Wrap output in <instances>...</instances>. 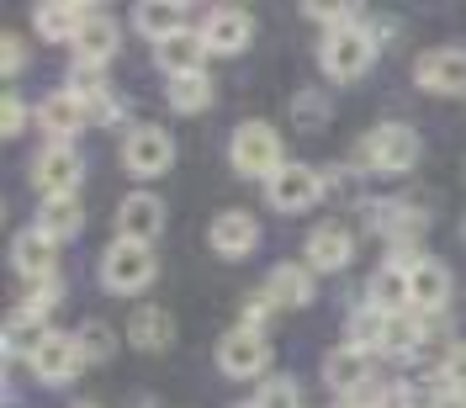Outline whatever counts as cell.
Masks as SVG:
<instances>
[{"instance_id": "1", "label": "cell", "mask_w": 466, "mask_h": 408, "mask_svg": "<svg viewBox=\"0 0 466 408\" xmlns=\"http://www.w3.org/2000/svg\"><path fill=\"white\" fill-rule=\"evenodd\" d=\"M228 159L238 175H249V180H270V175L281 170L287 159H281V133L270 128V122H238L228 138Z\"/></svg>"}, {"instance_id": "2", "label": "cell", "mask_w": 466, "mask_h": 408, "mask_svg": "<svg viewBox=\"0 0 466 408\" xmlns=\"http://www.w3.org/2000/svg\"><path fill=\"white\" fill-rule=\"evenodd\" d=\"M419 148L424 144H419V133L408 122H381V128H371V138L360 144V159L381 175H408L419 165Z\"/></svg>"}, {"instance_id": "3", "label": "cell", "mask_w": 466, "mask_h": 408, "mask_svg": "<svg viewBox=\"0 0 466 408\" xmlns=\"http://www.w3.org/2000/svg\"><path fill=\"white\" fill-rule=\"evenodd\" d=\"M319 58H323V69H329L334 80H355V75H366V69H371L377 43H371V32L360 27V22H355V27H329V32H323Z\"/></svg>"}, {"instance_id": "4", "label": "cell", "mask_w": 466, "mask_h": 408, "mask_svg": "<svg viewBox=\"0 0 466 408\" xmlns=\"http://www.w3.org/2000/svg\"><path fill=\"white\" fill-rule=\"evenodd\" d=\"M154 255H148V244H133V239H116L106 244V255H101V281L106 291H122V297H133V291H144L154 281Z\"/></svg>"}, {"instance_id": "5", "label": "cell", "mask_w": 466, "mask_h": 408, "mask_svg": "<svg viewBox=\"0 0 466 408\" xmlns=\"http://www.w3.org/2000/svg\"><path fill=\"white\" fill-rule=\"evenodd\" d=\"M80 175H86V159L75 154V144H43L32 159V180L43 197H75Z\"/></svg>"}, {"instance_id": "6", "label": "cell", "mask_w": 466, "mask_h": 408, "mask_svg": "<svg viewBox=\"0 0 466 408\" xmlns=\"http://www.w3.org/2000/svg\"><path fill=\"white\" fill-rule=\"evenodd\" d=\"M218 366H223L228 377H260L265 366H270V340H265V329H249V323L228 329V334L218 340Z\"/></svg>"}, {"instance_id": "7", "label": "cell", "mask_w": 466, "mask_h": 408, "mask_svg": "<svg viewBox=\"0 0 466 408\" xmlns=\"http://www.w3.org/2000/svg\"><path fill=\"white\" fill-rule=\"evenodd\" d=\"M122 165L133 175H165L175 165V144L165 128H154V122H144V128H133L127 138H122Z\"/></svg>"}, {"instance_id": "8", "label": "cell", "mask_w": 466, "mask_h": 408, "mask_svg": "<svg viewBox=\"0 0 466 408\" xmlns=\"http://www.w3.org/2000/svg\"><path fill=\"white\" fill-rule=\"evenodd\" d=\"M323 191V180L313 165H281V170L265 180V197L276 212H302V207H313Z\"/></svg>"}, {"instance_id": "9", "label": "cell", "mask_w": 466, "mask_h": 408, "mask_svg": "<svg viewBox=\"0 0 466 408\" xmlns=\"http://www.w3.org/2000/svg\"><path fill=\"white\" fill-rule=\"evenodd\" d=\"M413 80L435 96H466V48H435L413 64Z\"/></svg>"}, {"instance_id": "10", "label": "cell", "mask_w": 466, "mask_h": 408, "mask_svg": "<svg viewBox=\"0 0 466 408\" xmlns=\"http://www.w3.org/2000/svg\"><path fill=\"white\" fill-rule=\"evenodd\" d=\"M451 302V270H445V260H413L408 265V308L413 313H440Z\"/></svg>"}, {"instance_id": "11", "label": "cell", "mask_w": 466, "mask_h": 408, "mask_svg": "<svg viewBox=\"0 0 466 408\" xmlns=\"http://www.w3.org/2000/svg\"><path fill=\"white\" fill-rule=\"evenodd\" d=\"M37 128H43L48 144H69V138L86 128V101H80L75 90H54V96H43V101H37Z\"/></svg>"}, {"instance_id": "12", "label": "cell", "mask_w": 466, "mask_h": 408, "mask_svg": "<svg viewBox=\"0 0 466 408\" xmlns=\"http://www.w3.org/2000/svg\"><path fill=\"white\" fill-rule=\"evenodd\" d=\"M207 239H212V250H218V255H228V260H244V255L260 244V223H255V212H244V207H228V212H218V218H212Z\"/></svg>"}, {"instance_id": "13", "label": "cell", "mask_w": 466, "mask_h": 408, "mask_svg": "<svg viewBox=\"0 0 466 408\" xmlns=\"http://www.w3.org/2000/svg\"><path fill=\"white\" fill-rule=\"evenodd\" d=\"M249 32H255V22H249L244 5H218V11H207V22H202V43H207V54H238L249 43Z\"/></svg>"}, {"instance_id": "14", "label": "cell", "mask_w": 466, "mask_h": 408, "mask_svg": "<svg viewBox=\"0 0 466 408\" xmlns=\"http://www.w3.org/2000/svg\"><path fill=\"white\" fill-rule=\"evenodd\" d=\"M116 229H122V239H133V244H154L159 229H165V202L148 197V191H133L127 202L116 207Z\"/></svg>"}, {"instance_id": "15", "label": "cell", "mask_w": 466, "mask_h": 408, "mask_svg": "<svg viewBox=\"0 0 466 408\" xmlns=\"http://www.w3.org/2000/svg\"><path fill=\"white\" fill-rule=\"evenodd\" d=\"M86 361L90 355H86V345H80V334H48V345L37 350L32 372H37L43 382H69Z\"/></svg>"}, {"instance_id": "16", "label": "cell", "mask_w": 466, "mask_h": 408, "mask_svg": "<svg viewBox=\"0 0 466 408\" xmlns=\"http://www.w3.org/2000/svg\"><path fill=\"white\" fill-rule=\"evenodd\" d=\"M54 260H58V239H48L43 229H27L11 239V265L27 276V281H43L54 276Z\"/></svg>"}, {"instance_id": "17", "label": "cell", "mask_w": 466, "mask_h": 408, "mask_svg": "<svg viewBox=\"0 0 466 408\" xmlns=\"http://www.w3.org/2000/svg\"><path fill=\"white\" fill-rule=\"evenodd\" d=\"M350 255H355V239H350L345 223H319L308 233V265L313 270H345Z\"/></svg>"}, {"instance_id": "18", "label": "cell", "mask_w": 466, "mask_h": 408, "mask_svg": "<svg viewBox=\"0 0 466 408\" xmlns=\"http://www.w3.org/2000/svg\"><path fill=\"white\" fill-rule=\"evenodd\" d=\"M86 22H90V5H75V0H48V5L32 11V27L43 32L48 43H75Z\"/></svg>"}, {"instance_id": "19", "label": "cell", "mask_w": 466, "mask_h": 408, "mask_svg": "<svg viewBox=\"0 0 466 408\" xmlns=\"http://www.w3.org/2000/svg\"><path fill=\"white\" fill-rule=\"evenodd\" d=\"M323 382H329L334 393H360V387H371V355L355 350V345L329 350V361H323Z\"/></svg>"}, {"instance_id": "20", "label": "cell", "mask_w": 466, "mask_h": 408, "mask_svg": "<svg viewBox=\"0 0 466 408\" xmlns=\"http://www.w3.org/2000/svg\"><path fill=\"white\" fill-rule=\"evenodd\" d=\"M159 64H165V75H170V80L202 75V64H207V43H202V32H175L170 43H159Z\"/></svg>"}, {"instance_id": "21", "label": "cell", "mask_w": 466, "mask_h": 408, "mask_svg": "<svg viewBox=\"0 0 466 408\" xmlns=\"http://www.w3.org/2000/svg\"><path fill=\"white\" fill-rule=\"evenodd\" d=\"M265 302L270 308H308L313 302V276L302 265H276L265 281Z\"/></svg>"}, {"instance_id": "22", "label": "cell", "mask_w": 466, "mask_h": 408, "mask_svg": "<svg viewBox=\"0 0 466 408\" xmlns=\"http://www.w3.org/2000/svg\"><path fill=\"white\" fill-rule=\"evenodd\" d=\"M75 48H80V64H90V69H101L106 58L116 54V22L106 16V11H90V22L80 27V37H75Z\"/></svg>"}, {"instance_id": "23", "label": "cell", "mask_w": 466, "mask_h": 408, "mask_svg": "<svg viewBox=\"0 0 466 408\" xmlns=\"http://www.w3.org/2000/svg\"><path fill=\"white\" fill-rule=\"evenodd\" d=\"M127 340H133V350H165L175 340L170 308H138L133 323H127Z\"/></svg>"}, {"instance_id": "24", "label": "cell", "mask_w": 466, "mask_h": 408, "mask_svg": "<svg viewBox=\"0 0 466 408\" xmlns=\"http://www.w3.org/2000/svg\"><path fill=\"white\" fill-rule=\"evenodd\" d=\"M80 223H86L80 197H43V207H37V229L48 233V239H75Z\"/></svg>"}, {"instance_id": "25", "label": "cell", "mask_w": 466, "mask_h": 408, "mask_svg": "<svg viewBox=\"0 0 466 408\" xmlns=\"http://www.w3.org/2000/svg\"><path fill=\"white\" fill-rule=\"evenodd\" d=\"M366 297H371L377 313H403L408 308V265H387V270H377L371 287H366Z\"/></svg>"}, {"instance_id": "26", "label": "cell", "mask_w": 466, "mask_h": 408, "mask_svg": "<svg viewBox=\"0 0 466 408\" xmlns=\"http://www.w3.org/2000/svg\"><path fill=\"white\" fill-rule=\"evenodd\" d=\"M48 345V323L37 313H16L5 323V355H22V361H37V350Z\"/></svg>"}, {"instance_id": "27", "label": "cell", "mask_w": 466, "mask_h": 408, "mask_svg": "<svg viewBox=\"0 0 466 408\" xmlns=\"http://www.w3.org/2000/svg\"><path fill=\"white\" fill-rule=\"evenodd\" d=\"M424 345V319L403 308V313H387V329H381V350L387 355H413V350Z\"/></svg>"}, {"instance_id": "28", "label": "cell", "mask_w": 466, "mask_h": 408, "mask_svg": "<svg viewBox=\"0 0 466 408\" xmlns=\"http://www.w3.org/2000/svg\"><path fill=\"white\" fill-rule=\"evenodd\" d=\"M133 27L144 32V37H154V43H170L180 27V5H170V0H148V5H138L133 11Z\"/></svg>"}, {"instance_id": "29", "label": "cell", "mask_w": 466, "mask_h": 408, "mask_svg": "<svg viewBox=\"0 0 466 408\" xmlns=\"http://www.w3.org/2000/svg\"><path fill=\"white\" fill-rule=\"evenodd\" d=\"M207 101H212V80H207V75L170 80V107H175V112H202Z\"/></svg>"}, {"instance_id": "30", "label": "cell", "mask_w": 466, "mask_h": 408, "mask_svg": "<svg viewBox=\"0 0 466 408\" xmlns=\"http://www.w3.org/2000/svg\"><path fill=\"white\" fill-rule=\"evenodd\" d=\"M249 408H302V393H297V382L291 377H270L260 393H255V403Z\"/></svg>"}, {"instance_id": "31", "label": "cell", "mask_w": 466, "mask_h": 408, "mask_svg": "<svg viewBox=\"0 0 466 408\" xmlns=\"http://www.w3.org/2000/svg\"><path fill=\"white\" fill-rule=\"evenodd\" d=\"M58 302V276H43V281H27V291H22V313H48Z\"/></svg>"}, {"instance_id": "32", "label": "cell", "mask_w": 466, "mask_h": 408, "mask_svg": "<svg viewBox=\"0 0 466 408\" xmlns=\"http://www.w3.org/2000/svg\"><path fill=\"white\" fill-rule=\"evenodd\" d=\"M371 398H366V408H413V393H408L403 382H387V387H366Z\"/></svg>"}, {"instance_id": "33", "label": "cell", "mask_w": 466, "mask_h": 408, "mask_svg": "<svg viewBox=\"0 0 466 408\" xmlns=\"http://www.w3.org/2000/svg\"><path fill=\"white\" fill-rule=\"evenodd\" d=\"M291 117H297L302 128H323V117H329V107L319 101V90H302V96L291 101Z\"/></svg>"}, {"instance_id": "34", "label": "cell", "mask_w": 466, "mask_h": 408, "mask_svg": "<svg viewBox=\"0 0 466 408\" xmlns=\"http://www.w3.org/2000/svg\"><path fill=\"white\" fill-rule=\"evenodd\" d=\"M80 345H86L90 361H106V355H112V329H106L101 319L86 323V329H80Z\"/></svg>"}, {"instance_id": "35", "label": "cell", "mask_w": 466, "mask_h": 408, "mask_svg": "<svg viewBox=\"0 0 466 408\" xmlns=\"http://www.w3.org/2000/svg\"><path fill=\"white\" fill-rule=\"evenodd\" d=\"M302 11H308L313 22H329V27H355V11H360V5H319V0H308Z\"/></svg>"}, {"instance_id": "36", "label": "cell", "mask_w": 466, "mask_h": 408, "mask_svg": "<svg viewBox=\"0 0 466 408\" xmlns=\"http://www.w3.org/2000/svg\"><path fill=\"white\" fill-rule=\"evenodd\" d=\"M440 382L451 387V393H466V340L451 355H445V366H440Z\"/></svg>"}, {"instance_id": "37", "label": "cell", "mask_w": 466, "mask_h": 408, "mask_svg": "<svg viewBox=\"0 0 466 408\" xmlns=\"http://www.w3.org/2000/svg\"><path fill=\"white\" fill-rule=\"evenodd\" d=\"M0 128H5V138H16V133L27 128V107H22V96H5V101H0Z\"/></svg>"}, {"instance_id": "38", "label": "cell", "mask_w": 466, "mask_h": 408, "mask_svg": "<svg viewBox=\"0 0 466 408\" xmlns=\"http://www.w3.org/2000/svg\"><path fill=\"white\" fill-rule=\"evenodd\" d=\"M22 37H11V32H5V43H0V64H5V69H11V75H16V69H22Z\"/></svg>"}, {"instance_id": "39", "label": "cell", "mask_w": 466, "mask_h": 408, "mask_svg": "<svg viewBox=\"0 0 466 408\" xmlns=\"http://www.w3.org/2000/svg\"><path fill=\"white\" fill-rule=\"evenodd\" d=\"M265 319H270V302H265V297H249V302H244V323H249V329H265Z\"/></svg>"}, {"instance_id": "40", "label": "cell", "mask_w": 466, "mask_h": 408, "mask_svg": "<svg viewBox=\"0 0 466 408\" xmlns=\"http://www.w3.org/2000/svg\"><path fill=\"white\" fill-rule=\"evenodd\" d=\"M430 408H466V393H440Z\"/></svg>"}, {"instance_id": "41", "label": "cell", "mask_w": 466, "mask_h": 408, "mask_svg": "<svg viewBox=\"0 0 466 408\" xmlns=\"http://www.w3.org/2000/svg\"><path fill=\"white\" fill-rule=\"evenodd\" d=\"M339 408H366V403H339Z\"/></svg>"}, {"instance_id": "42", "label": "cell", "mask_w": 466, "mask_h": 408, "mask_svg": "<svg viewBox=\"0 0 466 408\" xmlns=\"http://www.w3.org/2000/svg\"><path fill=\"white\" fill-rule=\"evenodd\" d=\"M461 239H466V218H461Z\"/></svg>"}, {"instance_id": "43", "label": "cell", "mask_w": 466, "mask_h": 408, "mask_svg": "<svg viewBox=\"0 0 466 408\" xmlns=\"http://www.w3.org/2000/svg\"><path fill=\"white\" fill-rule=\"evenodd\" d=\"M80 408H90V403H80Z\"/></svg>"}]
</instances>
